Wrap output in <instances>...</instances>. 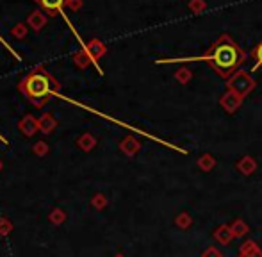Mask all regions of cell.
I'll return each mask as SVG.
<instances>
[{
  "label": "cell",
  "instance_id": "8",
  "mask_svg": "<svg viewBox=\"0 0 262 257\" xmlns=\"http://www.w3.org/2000/svg\"><path fill=\"white\" fill-rule=\"evenodd\" d=\"M38 123H39V128H41L43 132H50L52 128H55V120H54V116H50V113L43 115Z\"/></svg>",
  "mask_w": 262,
  "mask_h": 257
},
{
  "label": "cell",
  "instance_id": "14",
  "mask_svg": "<svg viewBox=\"0 0 262 257\" xmlns=\"http://www.w3.org/2000/svg\"><path fill=\"white\" fill-rule=\"evenodd\" d=\"M13 36H16V38H25L27 36V29H25V25L24 24H18V25H14V29H13Z\"/></svg>",
  "mask_w": 262,
  "mask_h": 257
},
{
  "label": "cell",
  "instance_id": "18",
  "mask_svg": "<svg viewBox=\"0 0 262 257\" xmlns=\"http://www.w3.org/2000/svg\"><path fill=\"white\" fill-rule=\"evenodd\" d=\"M55 218V222H61L64 216H62V212L61 211H55V212H52V220Z\"/></svg>",
  "mask_w": 262,
  "mask_h": 257
},
{
  "label": "cell",
  "instance_id": "4",
  "mask_svg": "<svg viewBox=\"0 0 262 257\" xmlns=\"http://www.w3.org/2000/svg\"><path fill=\"white\" fill-rule=\"evenodd\" d=\"M29 25H31L34 31H41L47 25V14L43 11H34V13L29 16Z\"/></svg>",
  "mask_w": 262,
  "mask_h": 257
},
{
  "label": "cell",
  "instance_id": "7",
  "mask_svg": "<svg viewBox=\"0 0 262 257\" xmlns=\"http://www.w3.org/2000/svg\"><path fill=\"white\" fill-rule=\"evenodd\" d=\"M232 236H234V232H232V230L228 229L227 225L220 227V229L214 232V238H216V240L220 241L221 245H228V241L232 240Z\"/></svg>",
  "mask_w": 262,
  "mask_h": 257
},
{
  "label": "cell",
  "instance_id": "19",
  "mask_svg": "<svg viewBox=\"0 0 262 257\" xmlns=\"http://www.w3.org/2000/svg\"><path fill=\"white\" fill-rule=\"evenodd\" d=\"M34 2H41V0H34Z\"/></svg>",
  "mask_w": 262,
  "mask_h": 257
},
{
  "label": "cell",
  "instance_id": "12",
  "mask_svg": "<svg viewBox=\"0 0 262 257\" xmlns=\"http://www.w3.org/2000/svg\"><path fill=\"white\" fill-rule=\"evenodd\" d=\"M79 146H80V148H84V150H91L95 146V139L91 138L90 134H84L82 138L79 139Z\"/></svg>",
  "mask_w": 262,
  "mask_h": 257
},
{
  "label": "cell",
  "instance_id": "1",
  "mask_svg": "<svg viewBox=\"0 0 262 257\" xmlns=\"http://www.w3.org/2000/svg\"><path fill=\"white\" fill-rule=\"evenodd\" d=\"M196 61H205L214 72L223 79H228L237 72V68L246 61V54L228 34H223L212 43V47L200 57H191Z\"/></svg>",
  "mask_w": 262,
  "mask_h": 257
},
{
  "label": "cell",
  "instance_id": "9",
  "mask_svg": "<svg viewBox=\"0 0 262 257\" xmlns=\"http://www.w3.org/2000/svg\"><path fill=\"white\" fill-rule=\"evenodd\" d=\"M66 0H41V6L45 7V9H49L50 13H57L59 7L64 6Z\"/></svg>",
  "mask_w": 262,
  "mask_h": 257
},
{
  "label": "cell",
  "instance_id": "6",
  "mask_svg": "<svg viewBox=\"0 0 262 257\" xmlns=\"http://www.w3.org/2000/svg\"><path fill=\"white\" fill-rule=\"evenodd\" d=\"M86 50H88V54L91 56V59H98V57L104 56V54H105V47L102 45V43L98 41V39H93V41H91L90 45H88Z\"/></svg>",
  "mask_w": 262,
  "mask_h": 257
},
{
  "label": "cell",
  "instance_id": "16",
  "mask_svg": "<svg viewBox=\"0 0 262 257\" xmlns=\"http://www.w3.org/2000/svg\"><path fill=\"white\" fill-rule=\"evenodd\" d=\"M66 6H68L70 9L77 11L80 6H82V0H66Z\"/></svg>",
  "mask_w": 262,
  "mask_h": 257
},
{
  "label": "cell",
  "instance_id": "3",
  "mask_svg": "<svg viewBox=\"0 0 262 257\" xmlns=\"http://www.w3.org/2000/svg\"><path fill=\"white\" fill-rule=\"evenodd\" d=\"M253 86H255V82H253V80L243 72H235L234 75H232V79L228 80V88H230V91H234V93L239 95L241 98L246 97V95L253 90Z\"/></svg>",
  "mask_w": 262,
  "mask_h": 257
},
{
  "label": "cell",
  "instance_id": "20",
  "mask_svg": "<svg viewBox=\"0 0 262 257\" xmlns=\"http://www.w3.org/2000/svg\"><path fill=\"white\" fill-rule=\"evenodd\" d=\"M0 168H2V163H0Z\"/></svg>",
  "mask_w": 262,
  "mask_h": 257
},
{
  "label": "cell",
  "instance_id": "17",
  "mask_svg": "<svg viewBox=\"0 0 262 257\" xmlns=\"http://www.w3.org/2000/svg\"><path fill=\"white\" fill-rule=\"evenodd\" d=\"M204 257H223V254H221L220 250H216V248H207Z\"/></svg>",
  "mask_w": 262,
  "mask_h": 257
},
{
  "label": "cell",
  "instance_id": "15",
  "mask_svg": "<svg viewBox=\"0 0 262 257\" xmlns=\"http://www.w3.org/2000/svg\"><path fill=\"white\" fill-rule=\"evenodd\" d=\"M47 150H49V148H47V145H45V143H41V141H39L38 145L34 146V152L38 154V156H45Z\"/></svg>",
  "mask_w": 262,
  "mask_h": 257
},
{
  "label": "cell",
  "instance_id": "11",
  "mask_svg": "<svg viewBox=\"0 0 262 257\" xmlns=\"http://www.w3.org/2000/svg\"><path fill=\"white\" fill-rule=\"evenodd\" d=\"M252 57L253 61H255V66H253V72H255L257 68H262V39L260 43L255 47V49L252 50Z\"/></svg>",
  "mask_w": 262,
  "mask_h": 257
},
{
  "label": "cell",
  "instance_id": "13",
  "mask_svg": "<svg viewBox=\"0 0 262 257\" xmlns=\"http://www.w3.org/2000/svg\"><path fill=\"white\" fill-rule=\"evenodd\" d=\"M75 61H77V65L86 66V65L91 61V56H90V54H88V50H82V52L75 54Z\"/></svg>",
  "mask_w": 262,
  "mask_h": 257
},
{
  "label": "cell",
  "instance_id": "10",
  "mask_svg": "<svg viewBox=\"0 0 262 257\" xmlns=\"http://www.w3.org/2000/svg\"><path fill=\"white\" fill-rule=\"evenodd\" d=\"M138 146H139V143L136 141L134 138H127V139H123V143H121V150L127 154H134L136 150H138Z\"/></svg>",
  "mask_w": 262,
  "mask_h": 257
},
{
  "label": "cell",
  "instance_id": "2",
  "mask_svg": "<svg viewBox=\"0 0 262 257\" xmlns=\"http://www.w3.org/2000/svg\"><path fill=\"white\" fill-rule=\"evenodd\" d=\"M50 79L52 77L49 73H45L43 70H39V73H31L27 79L21 82V91L27 93L31 98H43L50 90Z\"/></svg>",
  "mask_w": 262,
  "mask_h": 257
},
{
  "label": "cell",
  "instance_id": "5",
  "mask_svg": "<svg viewBox=\"0 0 262 257\" xmlns=\"http://www.w3.org/2000/svg\"><path fill=\"white\" fill-rule=\"evenodd\" d=\"M20 128L25 136H32L39 128V123H38V120H34L32 116H25L20 122Z\"/></svg>",
  "mask_w": 262,
  "mask_h": 257
}]
</instances>
